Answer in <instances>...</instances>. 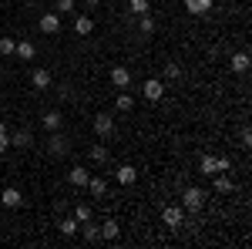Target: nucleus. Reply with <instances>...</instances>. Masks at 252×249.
<instances>
[{"label": "nucleus", "instance_id": "obj_17", "mask_svg": "<svg viewBox=\"0 0 252 249\" xmlns=\"http://www.w3.org/2000/svg\"><path fill=\"white\" fill-rule=\"evenodd\" d=\"M215 192H219V195H229V192H232V178H229V172H215Z\"/></svg>", "mask_w": 252, "mask_h": 249}, {"label": "nucleus", "instance_id": "obj_12", "mask_svg": "<svg viewBox=\"0 0 252 249\" xmlns=\"http://www.w3.org/2000/svg\"><path fill=\"white\" fill-rule=\"evenodd\" d=\"M67 178H71V185H74V189H84V185H88V178H91V172H88L84 165H74Z\"/></svg>", "mask_w": 252, "mask_h": 249}, {"label": "nucleus", "instance_id": "obj_5", "mask_svg": "<svg viewBox=\"0 0 252 249\" xmlns=\"http://www.w3.org/2000/svg\"><path fill=\"white\" fill-rule=\"evenodd\" d=\"M67 148H71V142L61 135V128H58V132H51V138H47V152H51V155H67Z\"/></svg>", "mask_w": 252, "mask_h": 249}, {"label": "nucleus", "instance_id": "obj_14", "mask_svg": "<svg viewBox=\"0 0 252 249\" xmlns=\"http://www.w3.org/2000/svg\"><path fill=\"white\" fill-rule=\"evenodd\" d=\"M84 189H91V195H94V199H101V195H108V182H104L101 175H91Z\"/></svg>", "mask_w": 252, "mask_h": 249}, {"label": "nucleus", "instance_id": "obj_1", "mask_svg": "<svg viewBox=\"0 0 252 249\" xmlns=\"http://www.w3.org/2000/svg\"><path fill=\"white\" fill-rule=\"evenodd\" d=\"M202 206H205V192L198 189V185H185V189H182V209L202 212Z\"/></svg>", "mask_w": 252, "mask_h": 249}, {"label": "nucleus", "instance_id": "obj_35", "mask_svg": "<svg viewBox=\"0 0 252 249\" xmlns=\"http://www.w3.org/2000/svg\"><path fill=\"white\" fill-rule=\"evenodd\" d=\"M84 3H88V7H91V10H94L97 3H101V0H84Z\"/></svg>", "mask_w": 252, "mask_h": 249}, {"label": "nucleus", "instance_id": "obj_7", "mask_svg": "<svg viewBox=\"0 0 252 249\" xmlns=\"http://www.w3.org/2000/svg\"><path fill=\"white\" fill-rule=\"evenodd\" d=\"M111 84H115V88H121V91H125V88H128V84H131V71H128V68H125V64H118V68H111Z\"/></svg>", "mask_w": 252, "mask_h": 249}, {"label": "nucleus", "instance_id": "obj_37", "mask_svg": "<svg viewBox=\"0 0 252 249\" xmlns=\"http://www.w3.org/2000/svg\"><path fill=\"white\" fill-rule=\"evenodd\" d=\"M0 7H3V0H0Z\"/></svg>", "mask_w": 252, "mask_h": 249}, {"label": "nucleus", "instance_id": "obj_16", "mask_svg": "<svg viewBox=\"0 0 252 249\" xmlns=\"http://www.w3.org/2000/svg\"><path fill=\"white\" fill-rule=\"evenodd\" d=\"M229 64H232V71H235V74H246V71H249V54H246V51H235Z\"/></svg>", "mask_w": 252, "mask_h": 249}, {"label": "nucleus", "instance_id": "obj_10", "mask_svg": "<svg viewBox=\"0 0 252 249\" xmlns=\"http://www.w3.org/2000/svg\"><path fill=\"white\" fill-rule=\"evenodd\" d=\"M115 178L121 182V185H135V182H138V169H135V165H118Z\"/></svg>", "mask_w": 252, "mask_h": 249}, {"label": "nucleus", "instance_id": "obj_19", "mask_svg": "<svg viewBox=\"0 0 252 249\" xmlns=\"http://www.w3.org/2000/svg\"><path fill=\"white\" fill-rule=\"evenodd\" d=\"M10 145H17V148H31V132H27V128L14 132V135H10Z\"/></svg>", "mask_w": 252, "mask_h": 249}, {"label": "nucleus", "instance_id": "obj_23", "mask_svg": "<svg viewBox=\"0 0 252 249\" xmlns=\"http://www.w3.org/2000/svg\"><path fill=\"white\" fill-rule=\"evenodd\" d=\"M115 105H118V111H131V108H135V98L128 95V88H125V91L115 98Z\"/></svg>", "mask_w": 252, "mask_h": 249}, {"label": "nucleus", "instance_id": "obj_11", "mask_svg": "<svg viewBox=\"0 0 252 249\" xmlns=\"http://www.w3.org/2000/svg\"><path fill=\"white\" fill-rule=\"evenodd\" d=\"M185 10H189L192 17H202V14L212 10V0H185Z\"/></svg>", "mask_w": 252, "mask_h": 249}, {"label": "nucleus", "instance_id": "obj_18", "mask_svg": "<svg viewBox=\"0 0 252 249\" xmlns=\"http://www.w3.org/2000/svg\"><path fill=\"white\" fill-rule=\"evenodd\" d=\"M40 121H44V128H47V132H58L61 125H64V115H61V111H47Z\"/></svg>", "mask_w": 252, "mask_h": 249}, {"label": "nucleus", "instance_id": "obj_15", "mask_svg": "<svg viewBox=\"0 0 252 249\" xmlns=\"http://www.w3.org/2000/svg\"><path fill=\"white\" fill-rule=\"evenodd\" d=\"M31 84H34L37 91H47V88H51V71H44V68H37V71L31 74Z\"/></svg>", "mask_w": 252, "mask_h": 249}, {"label": "nucleus", "instance_id": "obj_29", "mask_svg": "<svg viewBox=\"0 0 252 249\" xmlns=\"http://www.w3.org/2000/svg\"><path fill=\"white\" fill-rule=\"evenodd\" d=\"M74 219H78V222H91V206H84V202H81L78 209H74Z\"/></svg>", "mask_w": 252, "mask_h": 249}, {"label": "nucleus", "instance_id": "obj_2", "mask_svg": "<svg viewBox=\"0 0 252 249\" xmlns=\"http://www.w3.org/2000/svg\"><path fill=\"white\" fill-rule=\"evenodd\" d=\"M141 98H145V101H152V105L161 101V98H165V84H161L158 77H148V81L141 84Z\"/></svg>", "mask_w": 252, "mask_h": 249}, {"label": "nucleus", "instance_id": "obj_8", "mask_svg": "<svg viewBox=\"0 0 252 249\" xmlns=\"http://www.w3.org/2000/svg\"><path fill=\"white\" fill-rule=\"evenodd\" d=\"M94 132H97V138H108V135L115 132V118H111V115H104V111H101V115L94 118Z\"/></svg>", "mask_w": 252, "mask_h": 249}, {"label": "nucleus", "instance_id": "obj_3", "mask_svg": "<svg viewBox=\"0 0 252 249\" xmlns=\"http://www.w3.org/2000/svg\"><path fill=\"white\" fill-rule=\"evenodd\" d=\"M161 222H165L168 229H182V226H185V209H182V206H168V209L161 212Z\"/></svg>", "mask_w": 252, "mask_h": 249}, {"label": "nucleus", "instance_id": "obj_9", "mask_svg": "<svg viewBox=\"0 0 252 249\" xmlns=\"http://www.w3.org/2000/svg\"><path fill=\"white\" fill-rule=\"evenodd\" d=\"M14 54H17L20 61H34V58H37V44H34V40H17Z\"/></svg>", "mask_w": 252, "mask_h": 249}, {"label": "nucleus", "instance_id": "obj_36", "mask_svg": "<svg viewBox=\"0 0 252 249\" xmlns=\"http://www.w3.org/2000/svg\"><path fill=\"white\" fill-rule=\"evenodd\" d=\"M101 3H111V0H101Z\"/></svg>", "mask_w": 252, "mask_h": 249}, {"label": "nucleus", "instance_id": "obj_31", "mask_svg": "<svg viewBox=\"0 0 252 249\" xmlns=\"http://www.w3.org/2000/svg\"><path fill=\"white\" fill-rule=\"evenodd\" d=\"M54 10L58 14H71L74 10V0H54Z\"/></svg>", "mask_w": 252, "mask_h": 249}, {"label": "nucleus", "instance_id": "obj_33", "mask_svg": "<svg viewBox=\"0 0 252 249\" xmlns=\"http://www.w3.org/2000/svg\"><path fill=\"white\" fill-rule=\"evenodd\" d=\"M215 165H219V172H232V162H229V158H222V155L215 158Z\"/></svg>", "mask_w": 252, "mask_h": 249}, {"label": "nucleus", "instance_id": "obj_25", "mask_svg": "<svg viewBox=\"0 0 252 249\" xmlns=\"http://www.w3.org/2000/svg\"><path fill=\"white\" fill-rule=\"evenodd\" d=\"M198 169H202V175H215V172H219V165H215V155H202Z\"/></svg>", "mask_w": 252, "mask_h": 249}, {"label": "nucleus", "instance_id": "obj_13", "mask_svg": "<svg viewBox=\"0 0 252 249\" xmlns=\"http://www.w3.org/2000/svg\"><path fill=\"white\" fill-rule=\"evenodd\" d=\"M91 31H94V20L88 17V14H81V17H74V34H78V37H88Z\"/></svg>", "mask_w": 252, "mask_h": 249}, {"label": "nucleus", "instance_id": "obj_27", "mask_svg": "<svg viewBox=\"0 0 252 249\" xmlns=\"http://www.w3.org/2000/svg\"><path fill=\"white\" fill-rule=\"evenodd\" d=\"M14 47H17V40H14V37H0V54H3V58H10Z\"/></svg>", "mask_w": 252, "mask_h": 249}, {"label": "nucleus", "instance_id": "obj_20", "mask_svg": "<svg viewBox=\"0 0 252 249\" xmlns=\"http://www.w3.org/2000/svg\"><path fill=\"white\" fill-rule=\"evenodd\" d=\"M121 236V226H118L115 219H108L104 226H101V239H118Z\"/></svg>", "mask_w": 252, "mask_h": 249}, {"label": "nucleus", "instance_id": "obj_24", "mask_svg": "<svg viewBox=\"0 0 252 249\" xmlns=\"http://www.w3.org/2000/svg\"><path fill=\"white\" fill-rule=\"evenodd\" d=\"M78 229H81V222L74 219V215H67V219H61V232H64V236H78Z\"/></svg>", "mask_w": 252, "mask_h": 249}, {"label": "nucleus", "instance_id": "obj_28", "mask_svg": "<svg viewBox=\"0 0 252 249\" xmlns=\"http://www.w3.org/2000/svg\"><path fill=\"white\" fill-rule=\"evenodd\" d=\"M91 158H94L97 165H104V162H108V148H104V145H94V148H91Z\"/></svg>", "mask_w": 252, "mask_h": 249}, {"label": "nucleus", "instance_id": "obj_34", "mask_svg": "<svg viewBox=\"0 0 252 249\" xmlns=\"http://www.w3.org/2000/svg\"><path fill=\"white\" fill-rule=\"evenodd\" d=\"M239 138H242V145H252V132H249V128H242V132H239Z\"/></svg>", "mask_w": 252, "mask_h": 249}, {"label": "nucleus", "instance_id": "obj_22", "mask_svg": "<svg viewBox=\"0 0 252 249\" xmlns=\"http://www.w3.org/2000/svg\"><path fill=\"white\" fill-rule=\"evenodd\" d=\"M78 232H84V239H88V243H97V239H101V226H91V222H81Z\"/></svg>", "mask_w": 252, "mask_h": 249}, {"label": "nucleus", "instance_id": "obj_32", "mask_svg": "<svg viewBox=\"0 0 252 249\" xmlns=\"http://www.w3.org/2000/svg\"><path fill=\"white\" fill-rule=\"evenodd\" d=\"M7 148H10V132H7V128L0 125V155L7 152Z\"/></svg>", "mask_w": 252, "mask_h": 249}, {"label": "nucleus", "instance_id": "obj_21", "mask_svg": "<svg viewBox=\"0 0 252 249\" xmlns=\"http://www.w3.org/2000/svg\"><path fill=\"white\" fill-rule=\"evenodd\" d=\"M128 10H131L135 17H141V14L152 10V0H128Z\"/></svg>", "mask_w": 252, "mask_h": 249}, {"label": "nucleus", "instance_id": "obj_26", "mask_svg": "<svg viewBox=\"0 0 252 249\" xmlns=\"http://www.w3.org/2000/svg\"><path fill=\"white\" fill-rule=\"evenodd\" d=\"M138 27H141V34H152V31H155V17H152V14H141V17H138Z\"/></svg>", "mask_w": 252, "mask_h": 249}, {"label": "nucleus", "instance_id": "obj_30", "mask_svg": "<svg viewBox=\"0 0 252 249\" xmlns=\"http://www.w3.org/2000/svg\"><path fill=\"white\" fill-rule=\"evenodd\" d=\"M165 77H168V81H178V77H182V64H165Z\"/></svg>", "mask_w": 252, "mask_h": 249}, {"label": "nucleus", "instance_id": "obj_6", "mask_svg": "<svg viewBox=\"0 0 252 249\" xmlns=\"http://www.w3.org/2000/svg\"><path fill=\"white\" fill-rule=\"evenodd\" d=\"M0 206H7V209H20V206H24L20 189H14V185H10V189H3V192H0Z\"/></svg>", "mask_w": 252, "mask_h": 249}, {"label": "nucleus", "instance_id": "obj_4", "mask_svg": "<svg viewBox=\"0 0 252 249\" xmlns=\"http://www.w3.org/2000/svg\"><path fill=\"white\" fill-rule=\"evenodd\" d=\"M37 27L44 31V34H58V31H61V14H58V10H44L40 20H37Z\"/></svg>", "mask_w": 252, "mask_h": 249}]
</instances>
